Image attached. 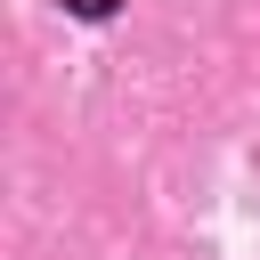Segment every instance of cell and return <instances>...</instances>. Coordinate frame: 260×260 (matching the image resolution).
<instances>
[{
    "label": "cell",
    "instance_id": "obj_1",
    "mask_svg": "<svg viewBox=\"0 0 260 260\" xmlns=\"http://www.w3.org/2000/svg\"><path fill=\"white\" fill-rule=\"evenodd\" d=\"M65 8H73V16H114L122 0H65Z\"/></svg>",
    "mask_w": 260,
    "mask_h": 260
}]
</instances>
